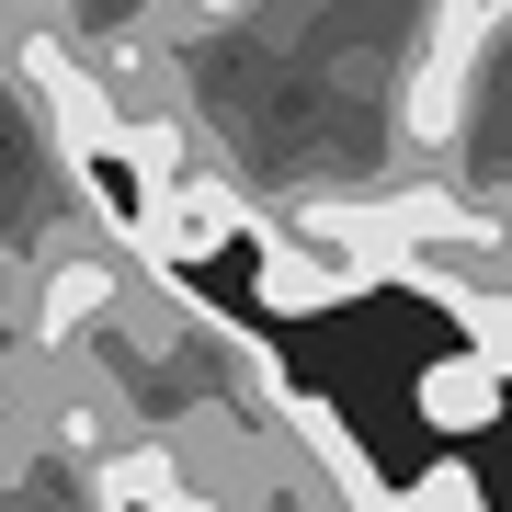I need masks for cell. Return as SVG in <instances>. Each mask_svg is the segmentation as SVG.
I'll list each match as a JSON object with an SVG mask.
<instances>
[{
    "label": "cell",
    "mask_w": 512,
    "mask_h": 512,
    "mask_svg": "<svg viewBox=\"0 0 512 512\" xmlns=\"http://www.w3.org/2000/svg\"><path fill=\"white\" fill-rule=\"evenodd\" d=\"M353 285H387V205H296L262 228V319L342 308Z\"/></svg>",
    "instance_id": "1"
},
{
    "label": "cell",
    "mask_w": 512,
    "mask_h": 512,
    "mask_svg": "<svg viewBox=\"0 0 512 512\" xmlns=\"http://www.w3.org/2000/svg\"><path fill=\"white\" fill-rule=\"evenodd\" d=\"M114 262H92V251H57L46 262V285H35V353H69V342H92V330L114 319Z\"/></svg>",
    "instance_id": "2"
},
{
    "label": "cell",
    "mask_w": 512,
    "mask_h": 512,
    "mask_svg": "<svg viewBox=\"0 0 512 512\" xmlns=\"http://www.w3.org/2000/svg\"><path fill=\"white\" fill-rule=\"evenodd\" d=\"M92 512H228V501H205L194 478L160 456V444H137V456L103 467V501H92Z\"/></svg>",
    "instance_id": "3"
},
{
    "label": "cell",
    "mask_w": 512,
    "mask_h": 512,
    "mask_svg": "<svg viewBox=\"0 0 512 512\" xmlns=\"http://www.w3.org/2000/svg\"><path fill=\"white\" fill-rule=\"evenodd\" d=\"M421 421H433V433H478V421H501V376L478 365V353L421 365Z\"/></svg>",
    "instance_id": "4"
},
{
    "label": "cell",
    "mask_w": 512,
    "mask_h": 512,
    "mask_svg": "<svg viewBox=\"0 0 512 512\" xmlns=\"http://www.w3.org/2000/svg\"><path fill=\"white\" fill-rule=\"evenodd\" d=\"M376 512H490V490H478L467 467H433V478H410V490H387Z\"/></svg>",
    "instance_id": "5"
},
{
    "label": "cell",
    "mask_w": 512,
    "mask_h": 512,
    "mask_svg": "<svg viewBox=\"0 0 512 512\" xmlns=\"http://www.w3.org/2000/svg\"><path fill=\"white\" fill-rule=\"evenodd\" d=\"M0 308H12V262H0Z\"/></svg>",
    "instance_id": "6"
},
{
    "label": "cell",
    "mask_w": 512,
    "mask_h": 512,
    "mask_svg": "<svg viewBox=\"0 0 512 512\" xmlns=\"http://www.w3.org/2000/svg\"><path fill=\"white\" fill-rule=\"evenodd\" d=\"M0 421H12V376H0Z\"/></svg>",
    "instance_id": "7"
}]
</instances>
